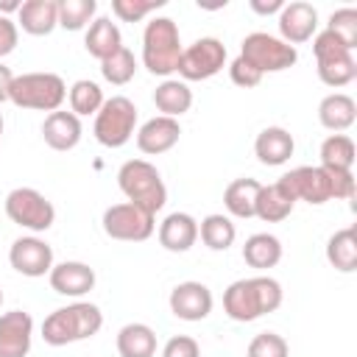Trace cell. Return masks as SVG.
<instances>
[{
	"label": "cell",
	"instance_id": "cell-13",
	"mask_svg": "<svg viewBox=\"0 0 357 357\" xmlns=\"http://www.w3.org/2000/svg\"><path fill=\"white\" fill-rule=\"evenodd\" d=\"M167 304H170V312H173L178 321L195 324V321L209 318L215 298H212V290H209L204 282H192V279H190V282H178V284L170 290Z\"/></svg>",
	"mask_w": 357,
	"mask_h": 357
},
{
	"label": "cell",
	"instance_id": "cell-34",
	"mask_svg": "<svg viewBox=\"0 0 357 357\" xmlns=\"http://www.w3.org/2000/svg\"><path fill=\"white\" fill-rule=\"evenodd\" d=\"M100 75L109 84H114V86H126L137 75V59H134V53L123 45L114 56H109V59L100 61Z\"/></svg>",
	"mask_w": 357,
	"mask_h": 357
},
{
	"label": "cell",
	"instance_id": "cell-33",
	"mask_svg": "<svg viewBox=\"0 0 357 357\" xmlns=\"http://www.w3.org/2000/svg\"><path fill=\"white\" fill-rule=\"evenodd\" d=\"M95 0H59V25L64 31H84L95 20Z\"/></svg>",
	"mask_w": 357,
	"mask_h": 357
},
{
	"label": "cell",
	"instance_id": "cell-28",
	"mask_svg": "<svg viewBox=\"0 0 357 357\" xmlns=\"http://www.w3.org/2000/svg\"><path fill=\"white\" fill-rule=\"evenodd\" d=\"M296 201L282 190L279 181L273 184H262L259 195H257V206H254V218L265 220V223H279L293 212Z\"/></svg>",
	"mask_w": 357,
	"mask_h": 357
},
{
	"label": "cell",
	"instance_id": "cell-11",
	"mask_svg": "<svg viewBox=\"0 0 357 357\" xmlns=\"http://www.w3.org/2000/svg\"><path fill=\"white\" fill-rule=\"evenodd\" d=\"M282 184V190L293 198V201H307L312 206H321L326 201H332V187H329V173L321 165H301L287 170L284 176L276 178Z\"/></svg>",
	"mask_w": 357,
	"mask_h": 357
},
{
	"label": "cell",
	"instance_id": "cell-23",
	"mask_svg": "<svg viewBox=\"0 0 357 357\" xmlns=\"http://www.w3.org/2000/svg\"><path fill=\"white\" fill-rule=\"evenodd\" d=\"M84 47H86V53L95 56L98 61L114 56V53L123 47V33H120L117 22H112V17H95V20L86 25Z\"/></svg>",
	"mask_w": 357,
	"mask_h": 357
},
{
	"label": "cell",
	"instance_id": "cell-5",
	"mask_svg": "<svg viewBox=\"0 0 357 357\" xmlns=\"http://www.w3.org/2000/svg\"><path fill=\"white\" fill-rule=\"evenodd\" d=\"M67 98V84L56 73H22L14 75L8 100L31 112H59Z\"/></svg>",
	"mask_w": 357,
	"mask_h": 357
},
{
	"label": "cell",
	"instance_id": "cell-29",
	"mask_svg": "<svg viewBox=\"0 0 357 357\" xmlns=\"http://www.w3.org/2000/svg\"><path fill=\"white\" fill-rule=\"evenodd\" d=\"M326 262L340 273L357 271V229L354 226L337 229L326 240Z\"/></svg>",
	"mask_w": 357,
	"mask_h": 357
},
{
	"label": "cell",
	"instance_id": "cell-47",
	"mask_svg": "<svg viewBox=\"0 0 357 357\" xmlns=\"http://www.w3.org/2000/svg\"><path fill=\"white\" fill-rule=\"evenodd\" d=\"M0 134H3V114H0Z\"/></svg>",
	"mask_w": 357,
	"mask_h": 357
},
{
	"label": "cell",
	"instance_id": "cell-24",
	"mask_svg": "<svg viewBox=\"0 0 357 357\" xmlns=\"http://www.w3.org/2000/svg\"><path fill=\"white\" fill-rule=\"evenodd\" d=\"M153 106L162 112V117L178 120L192 106V89H190V84H184L181 78H165L153 89Z\"/></svg>",
	"mask_w": 357,
	"mask_h": 357
},
{
	"label": "cell",
	"instance_id": "cell-17",
	"mask_svg": "<svg viewBox=\"0 0 357 357\" xmlns=\"http://www.w3.org/2000/svg\"><path fill=\"white\" fill-rule=\"evenodd\" d=\"M178 137H181L178 120L156 114L137 128V148L148 156H159V153H167L178 142Z\"/></svg>",
	"mask_w": 357,
	"mask_h": 357
},
{
	"label": "cell",
	"instance_id": "cell-40",
	"mask_svg": "<svg viewBox=\"0 0 357 357\" xmlns=\"http://www.w3.org/2000/svg\"><path fill=\"white\" fill-rule=\"evenodd\" d=\"M229 78H231L237 86H243V89H254V86H259L262 73L254 70L243 56H237V59L229 64Z\"/></svg>",
	"mask_w": 357,
	"mask_h": 357
},
{
	"label": "cell",
	"instance_id": "cell-20",
	"mask_svg": "<svg viewBox=\"0 0 357 357\" xmlns=\"http://www.w3.org/2000/svg\"><path fill=\"white\" fill-rule=\"evenodd\" d=\"M198 240V220L190 212H170L159 223V245L173 254H184Z\"/></svg>",
	"mask_w": 357,
	"mask_h": 357
},
{
	"label": "cell",
	"instance_id": "cell-38",
	"mask_svg": "<svg viewBox=\"0 0 357 357\" xmlns=\"http://www.w3.org/2000/svg\"><path fill=\"white\" fill-rule=\"evenodd\" d=\"M165 0H112V14L123 22H139L148 14L159 11Z\"/></svg>",
	"mask_w": 357,
	"mask_h": 357
},
{
	"label": "cell",
	"instance_id": "cell-4",
	"mask_svg": "<svg viewBox=\"0 0 357 357\" xmlns=\"http://www.w3.org/2000/svg\"><path fill=\"white\" fill-rule=\"evenodd\" d=\"M117 187L128 204H137L151 215H156L167 204V187L162 181V173L148 159L123 162L117 170Z\"/></svg>",
	"mask_w": 357,
	"mask_h": 357
},
{
	"label": "cell",
	"instance_id": "cell-14",
	"mask_svg": "<svg viewBox=\"0 0 357 357\" xmlns=\"http://www.w3.org/2000/svg\"><path fill=\"white\" fill-rule=\"evenodd\" d=\"M318 33V8L304 0L284 3L279 11V39L287 45H304Z\"/></svg>",
	"mask_w": 357,
	"mask_h": 357
},
{
	"label": "cell",
	"instance_id": "cell-39",
	"mask_svg": "<svg viewBox=\"0 0 357 357\" xmlns=\"http://www.w3.org/2000/svg\"><path fill=\"white\" fill-rule=\"evenodd\" d=\"M312 53H315V64L321 61H332V59H343V56H351L354 50H349L335 33H329L326 28L321 33L312 36Z\"/></svg>",
	"mask_w": 357,
	"mask_h": 357
},
{
	"label": "cell",
	"instance_id": "cell-9",
	"mask_svg": "<svg viewBox=\"0 0 357 357\" xmlns=\"http://www.w3.org/2000/svg\"><path fill=\"white\" fill-rule=\"evenodd\" d=\"M103 231L106 237L112 240H120V243H142L153 234L156 229V215L139 209L137 204H112L103 209Z\"/></svg>",
	"mask_w": 357,
	"mask_h": 357
},
{
	"label": "cell",
	"instance_id": "cell-1",
	"mask_svg": "<svg viewBox=\"0 0 357 357\" xmlns=\"http://www.w3.org/2000/svg\"><path fill=\"white\" fill-rule=\"evenodd\" d=\"M282 284L273 276L237 279L223 293V312L237 324H251L282 307Z\"/></svg>",
	"mask_w": 357,
	"mask_h": 357
},
{
	"label": "cell",
	"instance_id": "cell-36",
	"mask_svg": "<svg viewBox=\"0 0 357 357\" xmlns=\"http://www.w3.org/2000/svg\"><path fill=\"white\" fill-rule=\"evenodd\" d=\"M326 31L335 33L349 50H354L357 47V8L346 6V8L332 11V17L326 22Z\"/></svg>",
	"mask_w": 357,
	"mask_h": 357
},
{
	"label": "cell",
	"instance_id": "cell-16",
	"mask_svg": "<svg viewBox=\"0 0 357 357\" xmlns=\"http://www.w3.org/2000/svg\"><path fill=\"white\" fill-rule=\"evenodd\" d=\"M95 279H98L95 276V268H89L86 262H78V259H64V262L53 265L50 273H47L50 287L59 296H67V298L86 296L95 287Z\"/></svg>",
	"mask_w": 357,
	"mask_h": 357
},
{
	"label": "cell",
	"instance_id": "cell-10",
	"mask_svg": "<svg viewBox=\"0 0 357 357\" xmlns=\"http://www.w3.org/2000/svg\"><path fill=\"white\" fill-rule=\"evenodd\" d=\"M226 64V45L215 36H201L192 45H187L181 50L178 67L176 73L181 75V81H206L212 75H218Z\"/></svg>",
	"mask_w": 357,
	"mask_h": 357
},
{
	"label": "cell",
	"instance_id": "cell-18",
	"mask_svg": "<svg viewBox=\"0 0 357 357\" xmlns=\"http://www.w3.org/2000/svg\"><path fill=\"white\" fill-rule=\"evenodd\" d=\"M293 151H296V139H293V134H290L287 128H282V126H268V128H262V131L257 134V139H254V156H257L259 165H265V167H279V165L290 162Z\"/></svg>",
	"mask_w": 357,
	"mask_h": 357
},
{
	"label": "cell",
	"instance_id": "cell-15",
	"mask_svg": "<svg viewBox=\"0 0 357 357\" xmlns=\"http://www.w3.org/2000/svg\"><path fill=\"white\" fill-rule=\"evenodd\" d=\"M33 340V318L25 310L0 315V357H28Z\"/></svg>",
	"mask_w": 357,
	"mask_h": 357
},
{
	"label": "cell",
	"instance_id": "cell-19",
	"mask_svg": "<svg viewBox=\"0 0 357 357\" xmlns=\"http://www.w3.org/2000/svg\"><path fill=\"white\" fill-rule=\"evenodd\" d=\"M81 134H84L81 117H75L73 112H64V109L50 112L42 123V139L53 151H73L81 142Z\"/></svg>",
	"mask_w": 357,
	"mask_h": 357
},
{
	"label": "cell",
	"instance_id": "cell-32",
	"mask_svg": "<svg viewBox=\"0 0 357 357\" xmlns=\"http://www.w3.org/2000/svg\"><path fill=\"white\" fill-rule=\"evenodd\" d=\"M67 98H70V112L75 117H86V114H98L100 106H103V89L89 81V78H81L75 81L70 89H67Z\"/></svg>",
	"mask_w": 357,
	"mask_h": 357
},
{
	"label": "cell",
	"instance_id": "cell-26",
	"mask_svg": "<svg viewBox=\"0 0 357 357\" xmlns=\"http://www.w3.org/2000/svg\"><path fill=\"white\" fill-rule=\"evenodd\" d=\"M117 354L120 357H153L156 354V332L148 324H126L117 332Z\"/></svg>",
	"mask_w": 357,
	"mask_h": 357
},
{
	"label": "cell",
	"instance_id": "cell-35",
	"mask_svg": "<svg viewBox=\"0 0 357 357\" xmlns=\"http://www.w3.org/2000/svg\"><path fill=\"white\" fill-rule=\"evenodd\" d=\"M318 70V78L321 84L332 86V89H340L346 84H351L357 78V61H354V53L351 56H343V59H332V61H321L315 64Z\"/></svg>",
	"mask_w": 357,
	"mask_h": 357
},
{
	"label": "cell",
	"instance_id": "cell-8",
	"mask_svg": "<svg viewBox=\"0 0 357 357\" xmlns=\"http://www.w3.org/2000/svg\"><path fill=\"white\" fill-rule=\"evenodd\" d=\"M6 215L11 223L39 234L56 223V206L33 187H14L6 195Z\"/></svg>",
	"mask_w": 357,
	"mask_h": 357
},
{
	"label": "cell",
	"instance_id": "cell-37",
	"mask_svg": "<svg viewBox=\"0 0 357 357\" xmlns=\"http://www.w3.org/2000/svg\"><path fill=\"white\" fill-rule=\"evenodd\" d=\"M290 354V346L282 335L276 332H259L251 337L248 349H245V357H287Z\"/></svg>",
	"mask_w": 357,
	"mask_h": 357
},
{
	"label": "cell",
	"instance_id": "cell-6",
	"mask_svg": "<svg viewBox=\"0 0 357 357\" xmlns=\"http://www.w3.org/2000/svg\"><path fill=\"white\" fill-rule=\"evenodd\" d=\"M95 139L103 148H123L137 134V106L126 95H112L103 100L92 126Z\"/></svg>",
	"mask_w": 357,
	"mask_h": 357
},
{
	"label": "cell",
	"instance_id": "cell-43",
	"mask_svg": "<svg viewBox=\"0 0 357 357\" xmlns=\"http://www.w3.org/2000/svg\"><path fill=\"white\" fill-rule=\"evenodd\" d=\"M17 42H20V28H17V22H14L11 17H3V14H0V59L8 56V53H14Z\"/></svg>",
	"mask_w": 357,
	"mask_h": 357
},
{
	"label": "cell",
	"instance_id": "cell-22",
	"mask_svg": "<svg viewBox=\"0 0 357 357\" xmlns=\"http://www.w3.org/2000/svg\"><path fill=\"white\" fill-rule=\"evenodd\" d=\"M354 120H357V103L346 92H332L318 103V123L332 134L349 131Z\"/></svg>",
	"mask_w": 357,
	"mask_h": 357
},
{
	"label": "cell",
	"instance_id": "cell-45",
	"mask_svg": "<svg viewBox=\"0 0 357 357\" xmlns=\"http://www.w3.org/2000/svg\"><path fill=\"white\" fill-rule=\"evenodd\" d=\"M11 81H14V73H11L6 64H0V103H6V100H8Z\"/></svg>",
	"mask_w": 357,
	"mask_h": 357
},
{
	"label": "cell",
	"instance_id": "cell-25",
	"mask_svg": "<svg viewBox=\"0 0 357 357\" xmlns=\"http://www.w3.org/2000/svg\"><path fill=\"white\" fill-rule=\"evenodd\" d=\"M243 259L245 265L257 268V271H268V268H276L279 259H282V240L276 234H268V231H257L245 240L243 245Z\"/></svg>",
	"mask_w": 357,
	"mask_h": 357
},
{
	"label": "cell",
	"instance_id": "cell-7",
	"mask_svg": "<svg viewBox=\"0 0 357 357\" xmlns=\"http://www.w3.org/2000/svg\"><path fill=\"white\" fill-rule=\"evenodd\" d=\"M240 56L254 67L259 70L262 75L265 73H282V70H290L296 61H298V50L287 42H282L279 36L273 33H265V31H254L243 39L240 45Z\"/></svg>",
	"mask_w": 357,
	"mask_h": 357
},
{
	"label": "cell",
	"instance_id": "cell-12",
	"mask_svg": "<svg viewBox=\"0 0 357 357\" xmlns=\"http://www.w3.org/2000/svg\"><path fill=\"white\" fill-rule=\"evenodd\" d=\"M8 262L17 273L28 276V279H39V276H47L50 268L56 265L53 262V248L36 237V234H28V237H17L8 248Z\"/></svg>",
	"mask_w": 357,
	"mask_h": 357
},
{
	"label": "cell",
	"instance_id": "cell-46",
	"mask_svg": "<svg viewBox=\"0 0 357 357\" xmlns=\"http://www.w3.org/2000/svg\"><path fill=\"white\" fill-rule=\"evenodd\" d=\"M22 8V3H17V0H6V3H0V14L3 17H8L11 11H20Z\"/></svg>",
	"mask_w": 357,
	"mask_h": 357
},
{
	"label": "cell",
	"instance_id": "cell-48",
	"mask_svg": "<svg viewBox=\"0 0 357 357\" xmlns=\"http://www.w3.org/2000/svg\"><path fill=\"white\" fill-rule=\"evenodd\" d=\"M0 307H3V290H0Z\"/></svg>",
	"mask_w": 357,
	"mask_h": 357
},
{
	"label": "cell",
	"instance_id": "cell-42",
	"mask_svg": "<svg viewBox=\"0 0 357 357\" xmlns=\"http://www.w3.org/2000/svg\"><path fill=\"white\" fill-rule=\"evenodd\" d=\"M162 357H201V346L190 335H173L162 346Z\"/></svg>",
	"mask_w": 357,
	"mask_h": 357
},
{
	"label": "cell",
	"instance_id": "cell-3",
	"mask_svg": "<svg viewBox=\"0 0 357 357\" xmlns=\"http://www.w3.org/2000/svg\"><path fill=\"white\" fill-rule=\"evenodd\" d=\"M181 33L170 17H153L142 31V64L151 75L170 78L181 59Z\"/></svg>",
	"mask_w": 357,
	"mask_h": 357
},
{
	"label": "cell",
	"instance_id": "cell-21",
	"mask_svg": "<svg viewBox=\"0 0 357 357\" xmlns=\"http://www.w3.org/2000/svg\"><path fill=\"white\" fill-rule=\"evenodd\" d=\"M59 25V0H25L17 11V28L31 36H47Z\"/></svg>",
	"mask_w": 357,
	"mask_h": 357
},
{
	"label": "cell",
	"instance_id": "cell-30",
	"mask_svg": "<svg viewBox=\"0 0 357 357\" xmlns=\"http://www.w3.org/2000/svg\"><path fill=\"white\" fill-rule=\"evenodd\" d=\"M198 237H201V243H204L209 251H229V248L234 245L237 229H234V223H231L229 215L212 212V215H206V218L198 223Z\"/></svg>",
	"mask_w": 357,
	"mask_h": 357
},
{
	"label": "cell",
	"instance_id": "cell-41",
	"mask_svg": "<svg viewBox=\"0 0 357 357\" xmlns=\"http://www.w3.org/2000/svg\"><path fill=\"white\" fill-rule=\"evenodd\" d=\"M329 173V187H332V198L335 201H349L357 192V181L351 170H326Z\"/></svg>",
	"mask_w": 357,
	"mask_h": 357
},
{
	"label": "cell",
	"instance_id": "cell-31",
	"mask_svg": "<svg viewBox=\"0 0 357 357\" xmlns=\"http://www.w3.org/2000/svg\"><path fill=\"white\" fill-rule=\"evenodd\" d=\"M357 159L354 139L346 134H329L321 142V167L324 170H351Z\"/></svg>",
	"mask_w": 357,
	"mask_h": 357
},
{
	"label": "cell",
	"instance_id": "cell-27",
	"mask_svg": "<svg viewBox=\"0 0 357 357\" xmlns=\"http://www.w3.org/2000/svg\"><path fill=\"white\" fill-rule=\"evenodd\" d=\"M259 181L257 178H234L226 190H223V206L231 218H254V206H257V195H259Z\"/></svg>",
	"mask_w": 357,
	"mask_h": 357
},
{
	"label": "cell",
	"instance_id": "cell-2",
	"mask_svg": "<svg viewBox=\"0 0 357 357\" xmlns=\"http://www.w3.org/2000/svg\"><path fill=\"white\" fill-rule=\"evenodd\" d=\"M100 326H103V312L98 304L73 301L67 307L53 310L42 321V340L47 346H67V343L95 337L100 332Z\"/></svg>",
	"mask_w": 357,
	"mask_h": 357
},
{
	"label": "cell",
	"instance_id": "cell-44",
	"mask_svg": "<svg viewBox=\"0 0 357 357\" xmlns=\"http://www.w3.org/2000/svg\"><path fill=\"white\" fill-rule=\"evenodd\" d=\"M248 6H251V11H257V14L268 17V14H279V11H282V6H284V0H251Z\"/></svg>",
	"mask_w": 357,
	"mask_h": 357
}]
</instances>
